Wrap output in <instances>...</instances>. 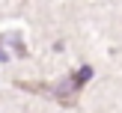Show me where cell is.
I'll return each instance as SVG.
<instances>
[{
    "label": "cell",
    "instance_id": "6da1fadb",
    "mask_svg": "<svg viewBox=\"0 0 122 113\" xmlns=\"http://www.w3.org/2000/svg\"><path fill=\"white\" fill-rule=\"evenodd\" d=\"M89 80H92V65H81V69H75L69 77H63L60 83H27V80H18L15 86L30 89V92H48L54 101H60L63 107H75L81 89L86 86Z\"/></svg>",
    "mask_w": 122,
    "mask_h": 113
}]
</instances>
